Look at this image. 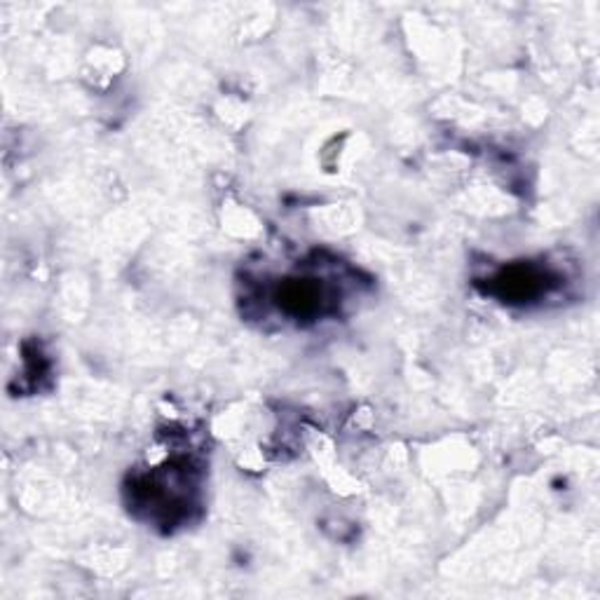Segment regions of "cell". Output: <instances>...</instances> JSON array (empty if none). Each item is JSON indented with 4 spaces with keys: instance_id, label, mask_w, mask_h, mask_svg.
Wrapping results in <instances>:
<instances>
[{
    "instance_id": "6da1fadb",
    "label": "cell",
    "mask_w": 600,
    "mask_h": 600,
    "mask_svg": "<svg viewBox=\"0 0 600 600\" xmlns=\"http://www.w3.org/2000/svg\"><path fill=\"white\" fill-rule=\"evenodd\" d=\"M324 287L317 279H287L275 293L279 310L291 317H310L317 314L324 306Z\"/></svg>"
}]
</instances>
